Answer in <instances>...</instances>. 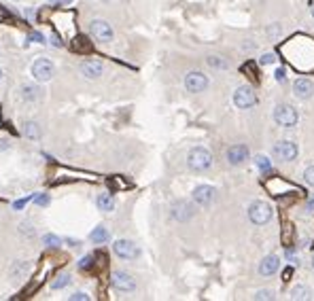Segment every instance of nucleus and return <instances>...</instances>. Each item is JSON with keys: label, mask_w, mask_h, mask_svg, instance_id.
Returning a JSON list of instances; mask_svg holds the SVG:
<instances>
[{"label": "nucleus", "mask_w": 314, "mask_h": 301, "mask_svg": "<svg viewBox=\"0 0 314 301\" xmlns=\"http://www.w3.org/2000/svg\"><path fill=\"white\" fill-rule=\"evenodd\" d=\"M89 34L94 40H100V42H113V38H115V32H113V28L106 19H94L89 24Z\"/></svg>", "instance_id": "nucleus-2"}, {"label": "nucleus", "mask_w": 314, "mask_h": 301, "mask_svg": "<svg viewBox=\"0 0 314 301\" xmlns=\"http://www.w3.org/2000/svg\"><path fill=\"white\" fill-rule=\"evenodd\" d=\"M280 34V26H274V28H270V36H276Z\"/></svg>", "instance_id": "nucleus-41"}, {"label": "nucleus", "mask_w": 314, "mask_h": 301, "mask_svg": "<svg viewBox=\"0 0 314 301\" xmlns=\"http://www.w3.org/2000/svg\"><path fill=\"white\" fill-rule=\"evenodd\" d=\"M26 202H28V199H19V202H15V204H13V208H15V210H21V208L26 206Z\"/></svg>", "instance_id": "nucleus-40"}, {"label": "nucleus", "mask_w": 314, "mask_h": 301, "mask_svg": "<svg viewBox=\"0 0 314 301\" xmlns=\"http://www.w3.org/2000/svg\"><path fill=\"white\" fill-rule=\"evenodd\" d=\"M255 164H257V168L263 170V172H267L270 168H272V164H270V159H267L265 155H257V157H255Z\"/></svg>", "instance_id": "nucleus-28"}, {"label": "nucleus", "mask_w": 314, "mask_h": 301, "mask_svg": "<svg viewBox=\"0 0 314 301\" xmlns=\"http://www.w3.org/2000/svg\"><path fill=\"white\" fill-rule=\"evenodd\" d=\"M73 47H75L77 51H83V53L87 51V53H89V51H92V42H89L87 36H77V38L73 40Z\"/></svg>", "instance_id": "nucleus-24"}, {"label": "nucleus", "mask_w": 314, "mask_h": 301, "mask_svg": "<svg viewBox=\"0 0 314 301\" xmlns=\"http://www.w3.org/2000/svg\"><path fill=\"white\" fill-rule=\"evenodd\" d=\"M113 250H115V254L123 261H130V259H136L138 257V248L132 240H115Z\"/></svg>", "instance_id": "nucleus-8"}, {"label": "nucleus", "mask_w": 314, "mask_h": 301, "mask_svg": "<svg viewBox=\"0 0 314 301\" xmlns=\"http://www.w3.org/2000/svg\"><path fill=\"white\" fill-rule=\"evenodd\" d=\"M51 40H53V45H55V47H62V42H60L58 36H51Z\"/></svg>", "instance_id": "nucleus-45"}, {"label": "nucleus", "mask_w": 314, "mask_h": 301, "mask_svg": "<svg viewBox=\"0 0 314 301\" xmlns=\"http://www.w3.org/2000/svg\"><path fill=\"white\" fill-rule=\"evenodd\" d=\"M282 242L287 246L293 244V225L291 223H284V229H282Z\"/></svg>", "instance_id": "nucleus-26"}, {"label": "nucleus", "mask_w": 314, "mask_h": 301, "mask_svg": "<svg viewBox=\"0 0 314 301\" xmlns=\"http://www.w3.org/2000/svg\"><path fill=\"white\" fill-rule=\"evenodd\" d=\"M310 295H312V291L304 284H297L291 289V299H310Z\"/></svg>", "instance_id": "nucleus-23"}, {"label": "nucleus", "mask_w": 314, "mask_h": 301, "mask_svg": "<svg viewBox=\"0 0 314 301\" xmlns=\"http://www.w3.org/2000/svg\"><path fill=\"white\" fill-rule=\"evenodd\" d=\"M96 204H98V208H100V210H104V212H113V210H115V202H113L110 193H102V195H98Z\"/></svg>", "instance_id": "nucleus-20"}, {"label": "nucleus", "mask_w": 314, "mask_h": 301, "mask_svg": "<svg viewBox=\"0 0 314 301\" xmlns=\"http://www.w3.org/2000/svg\"><path fill=\"white\" fill-rule=\"evenodd\" d=\"M70 299H73V301H87V299H89V295L79 291V293H75V295H70Z\"/></svg>", "instance_id": "nucleus-36"}, {"label": "nucleus", "mask_w": 314, "mask_h": 301, "mask_svg": "<svg viewBox=\"0 0 314 301\" xmlns=\"http://www.w3.org/2000/svg\"><path fill=\"white\" fill-rule=\"evenodd\" d=\"M208 66H212V68H230L227 60H223V57H219V55H210L208 57Z\"/></svg>", "instance_id": "nucleus-27"}, {"label": "nucleus", "mask_w": 314, "mask_h": 301, "mask_svg": "<svg viewBox=\"0 0 314 301\" xmlns=\"http://www.w3.org/2000/svg\"><path fill=\"white\" fill-rule=\"evenodd\" d=\"M34 204H36V206H47V204H49V195H47V193L36 195V197H34Z\"/></svg>", "instance_id": "nucleus-31"}, {"label": "nucleus", "mask_w": 314, "mask_h": 301, "mask_svg": "<svg viewBox=\"0 0 314 301\" xmlns=\"http://www.w3.org/2000/svg\"><path fill=\"white\" fill-rule=\"evenodd\" d=\"M255 299H274V293L272 291H257Z\"/></svg>", "instance_id": "nucleus-33"}, {"label": "nucleus", "mask_w": 314, "mask_h": 301, "mask_svg": "<svg viewBox=\"0 0 314 301\" xmlns=\"http://www.w3.org/2000/svg\"><path fill=\"white\" fill-rule=\"evenodd\" d=\"M310 208H314V202H312V204H310Z\"/></svg>", "instance_id": "nucleus-49"}, {"label": "nucleus", "mask_w": 314, "mask_h": 301, "mask_svg": "<svg viewBox=\"0 0 314 301\" xmlns=\"http://www.w3.org/2000/svg\"><path fill=\"white\" fill-rule=\"evenodd\" d=\"M274 60H276V57H274V53H265V55L261 57V64H263V66H265V64H272Z\"/></svg>", "instance_id": "nucleus-37"}, {"label": "nucleus", "mask_w": 314, "mask_h": 301, "mask_svg": "<svg viewBox=\"0 0 314 301\" xmlns=\"http://www.w3.org/2000/svg\"><path fill=\"white\" fill-rule=\"evenodd\" d=\"M293 89H295V96L299 100H308V98L314 96V85L308 79H297L295 85H293Z\"/></svg>", "instance_id": "nucleus-15"}, {"label": "nucleus", "mask_w": 314, "mask_h": 301, "mask_svg": "<svg viewBox=\"0 0 314 301\" xmlns=\"http://www.w3.org/2000/svg\"><path fill=\"white\" fill-rule=\"evenodd\" d=\"M38 96H40V89L36 87V85H32V83H26V85H21V89H19V98L24 100V102L32 104V102H36V100H38Z\"/></svg>", "instance_id": "nucleus-17"}, {"label": "nucleus", "mask_w": 314, "mask_h": 301, "mask_svg": "<svg viewBox=\"0 0 314 301\" xmlns=\"http://www.w3.org/2000/svg\"><path fill=\"white\" fill-rule=\"evenodd\" d=\"M0 79H3V70H0Z\"/></svg>", "instance_id": "nucleus-48"}, {"label": "nucleus", "mask_w": 314, "mask_h": 301, "mask_svg": "<svg viewBox=\"0 0 314 301\" xmlns=\"http://www.w3.org/2000/svg\"><path fill=\"white\" fill-rule=\"evenodd\" d=\"M9 19H11V13L5 7H0V21H9Z\"/></svg>", "instance_id": "nucleus-38"}, {"label": "nucleus", "mask_w": 314, "mask_h": 301, "mask_svg": "<svg viewBox=\"0 0 314 301\" xmlns=\"http://www.w3.org/2000/svg\"><path fill=\"white\" fill-rule=\"evenodd\" d=\"M185 87H187V91H191V94L204 91L208 87V77L204 73H197V70H193V73H189L187 77H185Z\"/></svg>", "instance_id": "nucleus-9"}, {"label": "nucleus", "mask_w": 314, "mask_h": 301, "mask_svg": "<svg viewBox=\"0 0 314 301\" xmlns=\"http://www.w3.org/2000/svg\"><path fill=\"white\" fill-rule=\"evenodd\" d=\"M278 267H280V259L276 254H267L265 259L261 261V265H259V274L261 276H272V274H276L278 271Z\"/></svg>", "instance_id": "nucleus-16"}, {"label": "nucleus", "mask_w": 314, "mask_h": 301, "mask_svg": "<svg viewBox=\"0 0 314 301\" xmlns=\"http://www.w3.org/2000/svg\"><path fill=\"white\" fill-rule=\"evenodd\" d=\"M26 17L32 19V17H34V11H32V9H26Z\"/></svg>", "instance_id": "nucleus-44"}, {"label": "nucleus", "mask_w": 314, "mask_h": 301, "mask_svg": "<svg viewBox=\"0 0 314 301\" xmlns=\"http://www.w3.org/2000/svg\"><path fill=\"white\" fill-rule=\"evenodd\" d=\"M30 73H32V77H34L36 81L45 83V81H49V79L53 77V64H51L49 60H45V57H40V60H36V62L32 64Z\"/></svg>", "instance_id": "nucleus-10"}, {"label": "nucleus", "mask_w": 314, "mask_h": 301, "mask_svg": "<svg viewBox=\"0 0 314 301\" xmlns=\"http://www.w3.org/2000/svg\"><path fill=\"white\" fill-rule=\"evenodd\" d=\"M304 176H306V182H308V184H312V187H314V166L306 168V172H304Z\"/></svg>", "instance_id": "nucleus-32"}, {"label": "nucleus", "mask_w": 314, "mask_h": 301, "mask_svg": "<svg viewBox=\"0 0 314 301\" xmlns=\"http://www.w3.org/2000/svg\"><path fill=\"white\" fill-rule=\"evenodd\" d=\"M94 259H96L94 254H85L83 259L79 261V267H81V269H92V267H94Z\"/></svg>", "instance_id": "nucleus-30"}, {"label": "nucleus", "mask_w": 314, "mask_h": 301, "mask_svg": "<svg viewBox=\"0 0 314 301\" xmlns=\"http://www.w3.org/2000/svg\"><path fill=\"white\" fill-rule=\"evenodd\" d=\"M193 217V206L189 202H185V199H181V202H176L172 206V219L185 223V221H189Z\"/></svg>", "instance_id": "nucleus-13"}, {"label": "nucleus", "mask_w": 314, "mask_h": 301, "mask_svg": "<svg viewBox=\"0 0 314 301\" xmlns=\"http://www.w3.org/2000/svg\"><path fill=\"white\" fill-rule=\"evenodd\" d=\"M102 3H110V0H102Z\"/></svg>", "instance_id": "nucleus-50"}, {"label": "nucleus", "mask_w": 314, "mask_h": 301, "mask_svg": "<svg viewBox=\"0 0 314 301\" xmlns=\"http://www.w3.org/2000/svg\"><path fill=\"white\" fill-rule=\"evenodd\" d=\"M0 149H3V151H5V149H9V140H7V138L0 140Z\"/></svg>", "instance_id": "nucleus-43"}, {"label": "nucleus", "mask_w": 314, "mask_h": 301, "mask_svg": "<svg viewBox=\"0 0 314 301\" xmlns=\"http://www.w3.org/2000/svg\"><path fill=\"white\" fill-rule=\"evenodd\" d=\"M312 15H314V9H312Z\"/></svg>", "instance_id": "nucleus-51"}, {"label": "nucleus", "mask_w": 314, "mask_h": 301, "mask_svg": "<svg viewBox=\"0 0 314 301\" xmlns=\"http://www.w3.org/2000/svg\"><path fill=\"white\" fill-rule=\"evenodd\" d=\"M242 73H249V77H251V81H259V77H257V68H255V64L253 62H249V64H244L242 66Z\"/></svg>", "instance_id": "nucleus-29"}, {"label": "nucleus", "mask_w": 314, "mask_h": 301, "mask_svg": "<svg viewBox=\"0 0 314 301\" xmlns=\"http://www.w3.org/2000/svg\"><path fill=\"white\" fill-rule=\"evenodd\" d=\"M249 219L255 225H265L270 219H272V208H270L267 202H253L249 206Z\"/></svg>", "instance_id": "nucleus-3"}, {"label": "nucleus", "mask_w": 314, "mask_h": 301, "mask_svg": "<svg viewBox=\"0 0 314 301\" xmlns=\"http://www.w3.org/2000/svg\"><path fill=\"white\" fill-rule=\"evenodd\" d=\"M291 274H293V269H291V267H289V269H284V278H282V280H284V282L291 280Z\"/></svg>", "instance_id": "nucleus-42"}, {"label": "nucleus", "mask_w": 314, "mask_h": 301, "mask_svg": "<svg viewBox=\"0 0 314 301\" xmlns=\"http://www.w3.org/2000/svg\"><path fill=\"white\" fill-rule=\"evenodd\" d=\"M215 195H217L215 187H210V184H199V187L193 189V202H195L197 206H204V208H206V206L212 204Z\"/></svg>", "instance_id": "nucleus-11"}, {"label": "nucleus", "mask_w": 314, "mask_h": 301, "mask_svg": "<svg viewBox=\"0 0 314 301\" xmlns=\"http://www.w3.org/2000/svg\"><path fill=\"white\" fill-rule=\"evenodd\" d=\"M246 157H249V149L244 145H234V147L227 149V161H230L232 166L246 161Z\"/></svg>", "instance_id": "nucleus-14"}, {"label": "nucleus", "mask_w": 314, "mask_h": 301, "mask_svg": "<svg viewBox=\"0 0 314 301\" xmlns=\"http://www.w3.org/2000/svg\"><path fill=\"white\" fill-rule=\"evenodd\" d=\"M79 70L85 79H100L104 73V64L98 62V60H85L79 64Z\"/></svg>", "instance_id": "nucleus-12"}, {"label": "nucleus", "mask_w": 314, "mask_h": 301, "mask_svg": "<svg viewBox=\"0 0 314 301\" xmlns=\"http://www.w3.org/2000/svg\"><path fill=\"white\" fill-rule=\"evenodd\" d=\"M297 119H299L297 110L293 106H289V104H278L274 108V121L278 125H282V127H293L297 123Z\"/></svg>", "instance_id": "nucleus-4"}, {"label": "nucleus", "mask_w": 314, "mask_h": 301, "mask_svg": "<svg viewBox=\"0 0 314 301\" xmlns=\"http://www.w3.org/2000/svg\"><path fill=\"white\" fill-rule=\"evenodd\" d=\"M47 3H58V0H47Z\"/></svg>", "instance_id": "nucleus-47"}, {"label": "nucleus", "mask_w": 314, "mask_h": 301, "mask_svg": "<svg viewBox=\"0 0 314 301\" xmlns=\"http://www.w3.org/2000/svg\"><path fill=\"white\" fill-rule=\"evenodd\" d=\"M187 166L193 170V172H206L210 166H212V155L208 149L204 147H195L189 151L187 155Z\"/></svg>", "instance_id": "nucleus-1"}, {"label": "nucleus", "mask_w": 314, "mask_h": 301, "mask_svg": "<svg viewBox=\"0 0 314 301\" xmlns=\"http://www.w3.org/2000/svg\"><path fill=\"white\" fill-rule=\"evenodd\" d=\"M42 244H45L47 248H58L62 244V240L55 234H45V236H42Z\"/></svg>", "instance_id": "nucleus-25"}, {"label": "nucleus", "mask_w": 314, "mask_h": 301, "mask_svg": "<svg viewBox=\"0 0 314 301\" xmlns=\"http://www.w3.org/2000/svg\"><path fill=\"white\" fill-rule=\"evenodd\" d=\"M28 271H30V263L28 261H15L11 265V278L17 280V278H26Z\"/></svg>", "instance_id": "nucleus-18"}, {"label": "nucleus", "mask_w": 314, "mask_h": 301, "mask_svg": "<svg viewBox=\"0 0 314 301\" xmlns=\"http://www.w3.org/2000/svg\"><path fill=\"white\" fill-rule=\"evenodd\" d=\"M58 3H60V5H70L73 0H58Z\"/></svg>", "instance_id": "nucleus-46"}, {"label": "nucleus", "mask_w": 314, "mask_h": 301, "mask_svg": "<svg viewBox=\"0 0 314 301\" xmlns=\"http://www.w3.org/2000/svg\"><path fill=\"white\" fill-rule=\"evenodd\" d=\"M274 77H276V81H284V79H287V73H284V68H278Z\"/></svg>", "instance_id": "nucleus-39"}, {"label": "nucleus", "mask_w": 314, "mask_h": 301, "mask_svg": "<svg viewBox=\"0 0 314 301\" xmlns=\"http://www.w3.org/2000/svg\"><path fill=\"white\" fill-rule=\"evenodd\" d=\"M28 38H30L32 42H38V45H42V42H45V36H42L40 32H32V34L28 36Z\"/></svg>", "instance_id": "nucleus-34"}, {"label": "nucleus", "mask_w": 314, "mask_h": 301, "mask_svg": "<svg viewBox=\"0 0 314 301\" xmlns=\"http://www.w3.org/2000/svg\"><path fill=\"white\" fill-rule=\"evenodd\" d=\"M312 267H314V261H312Z\"/></svg>", "instance_id": "nucleus-52"}, {"label": "nucleus", "mask_w": 314, "mask_h": 301, "mask_svg": "<svg viewBox=\"0 0 314 301\" xmlns=\"http://www.w3.org/2000/svg\"><path fill=\"white\" fill-rule=\"evenodd\" d=\"M89 240L94 242V244H104V242L108 240V229L104 227V225H100V227H96L94 231L89 234Z\"/></svg>", "instance_id": "nucleus-19"}, {"label": "nucleus", "mask_w": 314, "mask_h": 301, "mask_svg": "<svg viewBox=\"0 0 314 301\" xmlns=\"http://www.w3.org/2000/svg\"><path fill=\"white\" fill-rule=\"evenodd\" d=\"M110 284H113V289H117L121 293H132V291H136V280L130 274H127V271H113Z\"/></svg>", "instance_id": "nucleus-5"}, {"label": "nucleus", "mask_w": 314, "mask_h": 301, "mask_svg": "<svg viewBox=\"0 0 314 301\" xmlns=\"http://www.w3.org/2000/svg\"><path fill=\"white\" fill-rule=\"evenodd\" d=\"M70 284V274H66V271H62V274L55 276V280H51V289L53 291H62L64 286Z\"/></svg>", "instance_id": "nucleus-21"}, {"label": "nucleus", "mask_w": 314, "mask_h": 301, "mask_svg": "<svg viewBox=\"0 0 314 301\" xmlns=\"http://www.w3.org/2000/svg\"><path fill=\"white\" fill-rule=\"evenodd\" d=\"M297 153H299V149L291 140H280L274 145V157H278V159H282V161H293L297 157Z\"/></svg>", "instance_id": "nucleus-7"}, {"label": "nucleus", "mask_w": 314, "mask_h": 301, "mask_svg": "<svg viewBox=\"0 0 314 301\" xmlns=\"http://www.w3.org/2000/svg\"><path fill=\"white\" fill-rule=\"evenodd\" d=\"M19 229H21V231H24L26 236H34V234H36L34 229L30 227V223H21V225H19Z\"/></svg>", "instance_id": "nucleus-35"}, {"label": "nucleus", "mask_w": 314, "mask_h": 301, "mask_svg": "<svg viewBox=\"0 0 314 301\" xmlns=\"http://www.w3.org/2000/svg\"><path fill=\"white\" fill-rule=\"evenodd\" d=\"M24 136H26L28 140H38V138H40V130H38V125H36V123H32V121H28V123L24 125Z\"/></svg>", "instance_id": "nucleus-22"}, {"label": "nucleus", "mask_w": 314, "mask_h": 301, "mask_svg": "<svg viewBox=\"0 0 314 301\" xmlns=\"http://www.w3.org/2000/svg\"><path fill=\"white\" fill-rule=\"evenodd\" d=\"M234 104L238 108H244V110L253 108L257 104V96H255V91L249 87V85H242V87H238L234 91Z\"/></svg>", "instance_id": "nucleus-6"}]
</instances>
